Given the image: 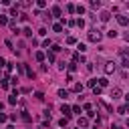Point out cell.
Segmentation results:
<instances>
[{
    "instance_id": "cell-1",
    "label": "cell",
    "mask_w": 129,
    "mask_h": 129,
    "mask_svg": "<svg viewBox=\"0 0 129 129\" xmlns=\"http://www.w3.org/2000/svg\"><path fill=\"white\" fill-rule=\"evenodd\" d=\"M89 40L99 42V40H101V32H99V30H91V32H89Z\"/></svg>"
},
{
    "instance_id": "cell-2",
    "label": "cell",
    "mask_w": 129,
    "mask_h": 129,
    "mask_svg": "<svg viewBox=\"0 0 129 129\" xmlns=\"http://www.w3.org/2000/svg\"><path fill=\"white\" fill-rule=\"evenodd\" d=\"M119 55H121V59H123L121 64H123L125 69H129V53H127V51H119Z\"/></svg>"
},
{
    "instance_id": "cell-3",
    "label": "cell",
    "mask_w": 129,
    "mask_h": 129,
    "mask_svg": "<svg viewBox=\"0 0 129 129\" xmlns=\"http://www.w3.org/2000/svg\"><path fill=\"white\" fill-rule=\"evenodd\" d=\"M117 22H119L121 26H127V24H129V18H127V16H123V14H119V16H117Z\"/></svg>"
},
{
    "instance_id": "cell-4",
    "label": "cell",
    "mask_w": 129,
    "mask_h": 129,
    "mask_svg": "<svg viewBox=\"0 0 129 129\" xmlns=\"http://www.w3.org/2000/svg\"><path fill=\"white\" fill-rule=\"evenodd\" d=\"M61 111L64 113V117H71V107H69V105H63V107H61Z\"/></svg>"
},
{
    "instance_id": "cell-5",
    "label": "cell",
    "mask_w": 129,
    "mask_h": 129,
    "mask_svg": "<svg viewBox=\"0 0 129 129\" xmlns=\"http://www.w3.org/2000/svg\"><path fill=\"white\" fill-rule=\"evenodd\" d=\"M113 71H115V64H113V63H107V67H105V73H107V75H111Z\"/></svg>"
},
{
    "instance_id": "cell-6",
    "label": "cell",
    "mask_w": 129,
    "mask_h": 129,
    "mask_svg": "<svg viewBox=\"0 0 129 129\" xmlns=\"http://www.w3.org/2000/svg\"><path fill=\"white\" fill-rule=\"evenodd\" d=\"M97 81H99V87H107L109 85V79L107 77H101V79H97Z\"/></svg>"
},
{
    "instance_id": "cell-7",
    "label": "cell",
    "mask_w": 129,
    "mask_h": 129,
    "mask_svg": "<svg viewBox=\"0 0 129 129\" xmlns=\"http://www.w3.org/2000/svg\"><path fill=\"white\" fill-rule=\"evenodd\" d=\"M119 95H121L119 89H111V99H119Z\"/></svg>"
},
{
    "instance_id": "cell-8",
    "label": "cell",
    "mask_w": 129,
    "mask_h": 129,
    "mask_svg": "<svg viewBox=\"0 0 129 129\" xmlns=\"http://www.w3.org/2000/svg\"><path fill=\"white\" fill-rule=\"evenodd\" d=\"M51 12H53V16H61V6H53Z\"/></svg>"
},
{
    "instance_id": "cell-9",
    "label": "cell",
    "mask_w": 129,
    "mask_h": 129,
    "mask_svg": "<svg viewBox=\"0 0 129 129\" xmlns=\"http://www.w3.org/2000/svg\"><path fill=\"white\" fill-rule=\"evenodd\" d=\"M109 16H111V14H109L107 10H103V12H101V20H103V22H107V20H109Z\"/></svg>"
},
{
    "instance_id": "cell-10",
    "label": "cell",
    "mask_w": 129,
    "mask_h": 129,
    "mask_svg": "<svg viewBox=\"0 0 129 129\" xmlns=\"http://www.w3.org/2000/svg\"><path fill=\"white\" fill-rule=\"evenodd\" d=\"M53 30H55V32H63V24H61V22L53 24Z\"/></svg>"
},
{
    "instance_id": "cell-11",
    "label": "cell",
    "mask_w": 129,
    "mask_h": 129,
    "mask_svg": "<svg viewBox=\"0 0 129 129\" xmlns=\"http://www.w3.org/2000/svg\"><path fill=\"white\" fill-rule=\"evenodd\" d=\"M34 57H36V61H44V53H42V51H36Z\"/></svg>"
},
{
    "instance_id": "cell-12",
    "label": "cell",
    "mask_w": 129,
    "mask_h": 129,
    "mask_svg": "<svg viewBox=\"0 0 129 129\" xmlns=\"http://www.w3.org/2000/svg\"><path fill=\"white\" fill-rule=\"evenodd\" d=\"M87 123H89L87 117H81V119H79V127H87Z\"/></svg>"
},
{
    "instance_id": "cell-13",
    "label": "cell",
    "mask_w": 129,
    "mask_h": 129,
    "mask_svg": "<svg viewBox=\"0 0 129 129\" xmlns=\"http://www.w3.org/2000/svg\"><path fill=\"white\" fill-rule=\"evenodd\" d=\"M77 48H79V53H85V51H87V44H83V42H79V44H77Z\"/></svg>"
},
{
    "instance_id": "cell-14",
    "label": "cell",
    "mask_w": 129,
    "mask_h": 129,
    "mask_svg": "<svg viewBox=\"0 0 129 129\" xmlns=\"http://www.w3.org/2000/svg\"><path fill=\"white\" fill-rule=\"evenodd\" d=\"M59 97H63V99H67V97H69V91H64V89H61V91H59Z\"/></svg>"
},
{
    "instance_id": "cell-15",
    "label": "cell",
    "mask_w": 129,
    "mask_h": 129,
    "mask_svg": "<svg viewBox=\"0 0 129 129\" xmlns=\"http://www.w3.org/2000/svg\"><path fill=\"white\" fill-rule=\"evenodd\" d=\"M22 34H24V36H32V30H30V28H28V26H26V28H24V30H22Z\"/></svg>"
},
{
    "instance_id": "cell-16",
    "label": "cell",
    "mask_w": 129,
    "mask_h": 129,
    "mask_svg": "<svg viewBox=\"0 0 129 129\" xmlns=\"http://www.w3.org/2000/svg\"><path fill=\"white\" fill-rule=\"evenodd\" d=\"M0 24H8V18H6L4 14H0Z\"/></svg>"
},
{
    "instance_id": "cell-17",
    "label": "cell",
    "mask_w": 129,
    "mask_h": 129,
    "mask_svg": "<svg viewBox=\"0 0 129 129\" xmlns=\"http://www.w3.org/2000/svg\"><path fill=\"white\" fill-rule=\"evenodd\" d=\"M75 10H77V12H79V14H85V6H81V4H79V6H77V8H75Z\"/></svg>"
},
{
    "instance_id": "cell-18",
    "label": "cell",
    "mask_w": 129,
    "mask_h": 129,
    "mask_svg": "<svg viewBox=\"0 0 129 129\" xmlns=\"http://www.w3.org/2000/svg\"><path fill=\"white\" fill-rule=\"evenodd\" d=\"M73 91H75V93H81V91H83V85H75Z\"/></svg>"
},
{
    "instance_id": "cell-19",
    "label": "cell",
    "mask_w": 129,
    "mask_h": 129,
    "mask_svg": "<svg viewBox=\"0 0 129 129\" xmlns=\"http://www.w3.org/2000/svg\"><path fill=\"white\" fill-rule=\"evenodd\" d=\"M107 36H111V38H115V36H117V30H109V32H107Z\"/></svg>"
},
{
    "instance_id": "cell-20",
    "label": "cell",
    "mask_w": 129,
    "mask_h": 129,
    "mask_svg": "<svg viewBox=\"0 0 129 129\" xmlns=\"http://www.w3.org/2000/svg\"><path fill=\"white\" fill-rule=\"evenodd\" d=\"M91 6H93V8H99V6H101V2H99V0H93Z\"/></svg>"
},
{
    "instance_id": "cell-21",
    "label": "cell",
    "mask_w": 129,
    "mask_h": 129,
    "mask_svg": "<svg viewBox=\"0 0 129 129\" xmlns=\"http://www.w3.org/2000/svg\"><path fill=\"white\" fill-rule=\"evenodd\" d=\"M6 121H8V117L4 115V113H0V123H6Z\"/></svg>"
},
{
    "instance_id": "cell-22",
    "label": "cell",
    "mask_w": 129,
    "mask_h": 129,
    "mask_svg": "<svg viewBox=\"0 0 129 129\" xmlns=\"http://www.w3.org/2000/svg\"><path fill=\"white\" fill-rule=\"evenodd\" d=\"M46 57H48V63H55V53H48Z\"/></svg>"
},
{
    "instance_id": "cell-23",
    "label": "cell",
    "mask_w": 129,
    "mask_h": 129,
    "mask_svg": "<svg viewBox=\"0 0 129 129\" xmlns=\"http://www.w3.org/2000/svg\"><path fill=\"white\" fill-rule=\"evenodd\" d=\"M0 87H2V89H8V81H6V79H2V83H0Z\"/></svg>"
},
{
    "instance_id": "cell-24",
    "label": "cell",
    "mask_w": 129,
    "mask_h": 129,
    "mask_svg": "<svg viewBox=\"0 0 129 129\" xmlns=\"http://www.w3.org/2000/svg\"><path fill=\"white\" fill-rule=\"evenodd\" d=\"M69 71H71V73L77 71V63H71V64H69Z\"/></svg>"
},
{
    "instance_id": "cell-25",
    "label": "cell",
    "mask_w": 129,
    "mask_h": 129,
    "mask_svg": "<svg viewBox=\"0 0 129 129\" xmlns=\"http://www.w3.org/2000/svg\"><path fill=\"white\" fill-rule=\"evenodd\" d=\"M87 85H89V87H97V79H91V81H89Z\"/></svg>"
},
{
    "instance_id": "cell-26",
    "label": "cell",
    "mask_w": 129,
    "mask_h": 129,
    "mask_svg": "<svg viewBox=\"0 0 129 129\" xmlns=\"http://www.w3.org/2000/svg\"><path fill=\"white\" fill-rule=\"evenodd\" d=\"M36 6H38V8H44V6H46V2H44V0H38Z\"/></svg>"
},
{
    "instance_id": "cell-27",
    "label": "cell",
    "mask_w": 129,
    "mask_h": 129,
    "mask_svg": "<svg viewBox=\"0 0 129 129\" xmlns=\"http://www.w3.org/2000/svg\"><path fill=\"white\" fill-rule=\"evenodd\" d=\"M125 111H127V107H125V105H121V107H119V115H125Z\"/></svg>"
},
{
    "instance_id": "cell-28",
    "label": "cell",
    "mask_w": 129,
    "mask_h": 129,
    "mask_svg": "<svg viewBox=\"0 0 129 129\" xmlns=\"http://www.w3.org/2000/svg\"><path fill=\"white\" fill-rule=\"evenodd\" d=\"M67 42H69V44H75V42H77V38H75V36H69V38H67Z\"/></svg>"
},
{
    "instance_id": "cell-29",
    "label": "cell",
    "mask_w": 129,
    "mask_h": 129,
    "mask_svg": "<svg viewBox=\"0 0 129 129\" xmlns=\"http://www.w3.org/2000/svg\"><path fill=\"white\" fill-rule=\"evenodd\" d=\"M93 93L95 95H101V87H93Z\"/></svg>"
},
{
    "instance_id": "cell-30",
    "label": "cell",
    "mask_w": 129,
    "mask_h": 129,
    "mask_svg": "<svg viewBox=\"0 0 129 129\" xmlns=\"http://www.w3.org/2000/svg\"><path fill=\"white\" fill-rule=\"evenodd\" d=\"M34 97H36L38 101H42V99H44V95H42V93H34Z\"/></svg>"
},
{
    "instance_id": "cell-31",
    "label": "cell",
    "mask_w": 129,
    "mask_h": 129,
    "mask_svg": "<svg viewBox=\"0 0 129 129\" xmlns=\"http://www.w3.org/2000/svg\"><path fill=\"white\" fill-rule=\"evenodd\" d=\"M59 125H61V127H64V125H67V117H63V119L59 121Z\"/></svg>"
},
{
    "instance_id": "cell-32",
    "label": "cell",
    "mask_w": 129,
    "mask_h": 129,
    "mask_svg": "<svg viewBox=\"0 0 129 129\" xmlns=\"http://www.w3.org/2000/svg\"><path fill=\"white\" fill-rule=\"evenodd\" d=\"M0 67H6V61H4L2 57H0Z\"/></svg>"
},
{
    "instance_id": "cell-33",
    "label": "cell",
    "mask_w": 129,
    "mask_h": 129,
    "mask_svg": "<svg viewBox=\"0 0 129 129\" xmlns=\"http://www.w3.org/2000/svg\"><path fill=\"white\" fill-rule=\"evenodd\" d=\"M125 101H127V103H129V93H127V95H125Z\"/></svg>"
},
{
    "instance_id": "cell-34",
    "label": "cell",
    "mask_w": 129,
    "mask_h": 129,
    "mask_svg": "<svg viewBox=\"0 0 129 129\" xmlns=\"http://www.w3.org/2000/svg\"><path fill=\"white\" fill-rule=\"evenodd\" d=\"M125 40H127V42H129V34H125Z\"/></svg>"
},
{
    "instance_id": "cell-35",
    "label": "cell",
    "mask_w": 129,
    "mask_h": 129,
    "mask_svg": "<svg viewBox=\"0 0 129 129\" xmlns=\"http://www.w3.org/2000/svg\"><path fill=\"white\" fill-rule=\"evenodd\" d=\"M113 129H123V127H119V125H117V127H113Z\"/></svg>"
},
{
    "instance_id": "cell-36",
    "label": "cell",
    "mask_w": 129,
    "mask_h": 129,
    "mask_svg": "<svg viewBox=\"0 0 129 129\" xmlns=\"http://www.w3.org/2000/svg\"><path fill=\"white\" fill-rule=\"evenodd\" d=\"M127 127H129V119H127Z\"/></svg>"
},
{
    "instance_id": "cell-37",
    "label": "cell",
    "mask_w": 129,
    "mask_h": 129,
    "mask_svg": "<svg viewBox=\"0 0 129 129\" xmlns=\"http://www.w3.org/2000/svg\"><path fill=\"white\" fill-rule=\"evenodd\" d=\"M0 109H2V103H0Z\"/></svg>"
}]
</instances>
